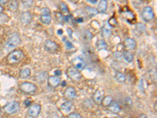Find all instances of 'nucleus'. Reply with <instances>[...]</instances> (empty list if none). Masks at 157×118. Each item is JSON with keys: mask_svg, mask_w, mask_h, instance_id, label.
Listing matches in <instances>:
<instances>
[{"mask_svg": "<svg viewBox=\"0 0 157 118\" xmlns=\"http://www.w3.org/2000/svg\"><path fill=\"white\" fill-rule=\"evenodd\" d=\"M24 58V53L21 50H14L7 56V61L11 65H15L22 61Z\"/></svg>", "mask_w": 157, "mask_h": 118, "instance_id": "1", "label": "nucleus"}, {"mask_svg": "<svg viewBox=\"0 0 157 118\" xmlns=\"http://www.w3.org/2000/svg\"><path fill=\"white\" fill-rule=\"evenodd\" d=\"M21 43V39L20 38L18 34H13L7 39V43H6V48L7 49H13L18 47Z\"/></svg>", "mask_w": 157, "mask_h": 118, "instance_id": "2", "label": "nucleus"}, {"mask_svg": "<svg viewBox=\"0 0 157 118\" xmlns=\"http://www.w3.org/2000/svg\"><path fill=\"white\" fill-rule=\"evenodd\" d=\"M20 109V104L18 102L13 101L10 103H7V105L3 107V110L8 115H13L18 113Z\"/></svg>", "mask_w": 157, "mask_h": 118, "instance_id": "3", "label": "nucleus"}, {"mask_svg": "<svg viewBox=\"0 0 157 118\" xmlns=\"http://www.w3.org/2000/svg\"><path fill=\"white\" fill-rule=\"evenodd\" d=\"M20 89L22 92L25 94H34L37 91V87L35 85V83H31V82H24L21 83L20 85Z\"/></svg>", "mask_w": 157, "mask_h": 118, "instance_id": "4", "label": "nucleus"}, {"mask_svg": "<svg viewBox=\"0 0 157 118\" xmlns=\"http://www.w3.org/2000/svg\"><path fill=\"white\" fill-rule=\"evenodd\" d=\"M67 74H68V77L72 81H75V82H78L82 78V74L79 72V70L77 69L76 68H75L74 66L73 67H69L67 69Z\"/></svg>", "mask_w": 157, "mask_h": 118, "instance_id": "5", "label": "nucleus"}, {"mask_svg": "<svg viewBox=\"0 0 157 118\" xmlns=\"http://www.w3.org/2000/svg\"><path fill=\"white\" fill-rule=\"evenodd\" d=\"M44 47H45V50L47 52L51 53V54L57 52L59 50L58 44L57 43H55L54 41H53V40H50V39H47L45 41Z\"/></svg>", "mask_w": 157, "mask_h": 118, "instance_id": "6", "label": "nucleus"}, {"mask_svg": "<svg viewBox=\"0 0 157 118\" xmlns=\"http://www.w3.org/2000/svg\"><path fill=\"white\" fill-rule=\"evenodd\" d=\"M142 18L145 21H151L154 18V12L153 9L151 7H145L142 11Z\"/></svg>", "mask_w": 157, "mask_h": 118, "instance_id": "7", "label": "nucleus"}, {"mask_svg": "<svg viewBox=\"0 0 157 118\" xmlns=\"http://www.w3.org/2000/svg\"><path fill=\"white\" fill-rule=\"evenodd\" d=\"M41 109V105L37 103H34V104L29 105V108L28 109V114L32 117H36L40 114Z\"/></svg>", "mask_w": 157, "mask_h": 118, "instance_id": "8", "label": "nucleus"}, {"mask_svg": "<svg viewBox=\"0 0 157 118\" xmlns=\"http://www.w3.org/2000/svg\"><path fill=\"white\" fill-rule=\"evenodd\" d=\"M72 64H73V66L75 68H76L77 69H78L79 71L80 70H83L84 69L86 66L85 61L83 60L81 57H76L72 59Z\"/></svg>", "mask_w": 157, "mask_h": 118, "instance_id": "9", "label": "nucleus"}, {"mask_svg": "<svg viewBox=\"0 0 157 118\" xmlns=\"http://www.w3.org/2000/svg\"><path fill=\"white\" fill-rule=\"evenodd\" d=\"M32 21V14L30 12L26 11L21 13V23L22 25H29Z\"/></svg>", "mask_w": 157, "mask_h": 118, "instance_id": "10", "label": "nucleus"}, {"mask_svg": "<svg viewBox=\"0 0 157 118\" xmlns=\"http://www.w3.org/2000/svg\"><path fill=\"white\" fill-rule=\"evenodd\" d=\"M64 95L69 100L74 99L75 98H76V91L73 87H68L64 92Z\"/></svg>", "mask_w": 157, "mask_h": 118, "instance_id": "11", "label": "nucleus"}, {"mask_svg": "<svg viewBox=\"0 0 157 118\" xmlns=\"http://www.w3.org/2000/svg\"><path fill=\"white\" fill-rule=\"evenodd\" d=\"M72 107H73V103H72V102L68 100L62 103L61 105V107H60V109H61V110L62 111V113L67 114H69L70 112H71Z\"/></svg>", "mask_w": 157, "mask_h": 118, "instance_id": "12", "label": "nucleus"}, {"mask_svg": "<svg viewBox=\"0 0 157 118\" xmlns=\"http://www.w3.org/2000/svg\"><path fill=\"white\" fill-rule=\"evenodd\" d=\"M47 81L51 88H56L61 83V79L57 76H50L47 79Z\"/></svg>", "mask_w": 157, "mask_h": 118, "instance_id": "13", "label": "nucleus"}, {"mask_svg": "<svg viewBox=\"0 0 157 118\" xmlns=\"http://www.w3.org/2000/svg\"><path fill=\"white\" fill-rule=\"evenodd\" d=\"M103 98H104V91H101V90L96 91L94 92V94H93V99L97 104H101Z\"/></svg>", "mask_w": 157, "mask_h": 118, "instance_id": "14", "label": "nucleus"}, {"mask_svg": "<svg viewBox=\"0 0 157 118\" xmlns=\"http://www.w3.org/2000/svg\"><path fill=\"white\" fill-rule=\"evenodd\" d=\"M124 46L128 50H134L136 47V41L132 38H127L124 40Z\"/></svg>", "mask_w": 157, "mask_h": 118, "instance_id": "15", "label": "nucleus"}, {"mask_svg": "<svg viewBox=\"0 0 157 118\" xmlns=\"http://www.w3.org/2000/svg\"><path fill=\"white\" fill-rule=\"evenodd\" d=\"M108 9V2L106 0H100L98 6V11L100 13H105Z\"/></svg>", "mask_w": 157, "mask_h": 118, "instance_id": "16", "label": "nucleus"}, {"mask_svg": "<svg viewBox=\"0 0 157 118\" xmlns=\"http://www.w3.org/2000/svg\"><path fill=\"white\" fill-rule=\"evenodd\" d=\"M109 109L113 114H118L121 110V108H120V105L117 103H114L112 101L111 104L109 105Z\"/></svg>", "mask_w": 157, "mask_h": 118, "instance_id": "17", "label": "nucleus"}, {"mask_svg": "<svg viewBox=\"0 0 157 118\" xmlns=\"http://www.w3.org/2000/svg\"><path fill=\"white\" fill-rule=\"evenodd\" d=\"M51 14H41L40 15V21L45 25H49L51 23Z\"/></svg>", "mask_w": 157, "mask_h": 118, "instance_id": "18", "label": "nucleus"}, {"mask_svg": "<svg viewBox=\"0 0 157 118\" xmlns=\"http://www.w3.org/2000/svg\"><path fill=\"white\" fill-rule=\"evenodd\" d=\"M101 32H102V35L105 38H109L112 35V29L111 27L109 26V24H105V26L102 27V29H101Z\"/></svg>", "mask_w": 157, "mask_h": 118, "instance_id": "19", "label": "nucleus"}, {"mask_svg": "<svg viewBox=\"0 0 157 118\" xmlns=\"http://www.w3.org/2000/svg\"><path fill=\"white\" fill-rule=\"evenodd\" d=\"M123 57L125 59V61L128 62V63H131L134 61V55L132 53H131L128 50H126V51H123Z\"/></svg>", "mask_w": 157, "mask_h": 118, "instance_id": "20", "label": "nucleus"}, {"mask_svg": "<svg viewBox=\"0 0 157 118\" xmlns=\"http://www.w3.org/2000/svg\"><path fill=\"white\" fill-rule=\"evenodd\" d=\"M19 76L21 78L26 79L31 76V69L29 68H24L20 71Z\"/></svg>", "mask_w": 157, "mask_h": 118, "instance_id": "21", "label": "nucleus"}, {"mask_svg": "<svg viewBox=\"0 0 157 118\" xmlns=\"http://www.w3.org/2000/svg\"><path fill=\"white\" fill-rule=\"evenodd\" d=\"M115 78H116V80L119 83H123L126 81V77H125V75L121 72H116V75H115Z\"/></svg>", "mask_w": 157, "mask_h": 118, "instance_id": "22", "label": "nucleus"}, {"mask_svg": "<svg viewBox=\"0 0 157 118\" xmlns=\"http://www.w3.org/2000/svg\"><path fill=\"white\" fill-rule=\"evenodd\" d=\"M108 45L104 39H99L97 43V48L98 50H106Z\"/></svg>", "mask_w": 157, "mask_h": 118, "instance_id": "23", "label": "nucleus"}, {"mask_svg": "<svg viewBox=\"0 0 157 118\" xmlns=\"http://www.w3.org/2000/svg\"><path fill=\"white\" fill-rule=\"evenodd\" d=\"M112 102V98L110 95H106V96H104L101 104H102L103 106H109Z\"/></svg>", "mask_w": 157, "mask_h": 118, "instance_id": "24", "label": "nucleus"}, {"mask_svg": "<svg viewBox=\"0 0 157 118\" xmlns=\"http://www.w3.org/2000/svg\"><path fill=\"white\" fill-rule=\"evenodd\" d=\"M83 38L84 41H90L93 38V35H92L91 32H89L88 30H86L83 32Z\"/></svg>", "mask_w": 157, "mask_h": 118, "instance_id": "25", "label": "nucleus"}, {"mask_svg": "<svg viewBox=\"0 0 157 118\" xmlns=\"http://www.w3.org/2000/svg\"><path fill=\"white\" fill-rule=\"evenodd\" d=\"M85 10L90 16L96 15L98 12V9H95L94 7H86Z\"/></svg>", "mask_w": 157, "mask_h": 118, "instance_id": "26", "label": "nucleus"}, {"mask_svg": "<svg viewBox=\"0 0 157 118\" xmlns=\"http://www.w3.org/2000/svg\"><path fill=\"white\" fill-rule=\"evenodd\" d=\"M63 40H64V43H65V45L66 50H72V49H73L74 46H73V44H72V43L69 41V40L66 39L65 38H64Z\"/></svg>", "mask_w": 157, "mask_h": 118, "instance_id": "27", "label": "nucleus"}, {"mask_svg": "<svg viewBox=\"0 0 157 118\" xmlns=\"http://www.w3.org/2000/svg\"><path fill=\"white\" fill-rule=\"evenodd\" d=\"M9 21V17L5 13H0V24H4Z\"/></svg>", "mask_w": 157, "mask_h": 118, "instance_id": "28", "label": "nucleus"}, {"mask_svg": "<svg viewBox=\"0 0 157 118\" xmlns=\"http://www.w3.org/2000/svg\"><path fill=\"white\" fill-rule=\"evenodd\" d=\"M60 9H61L62 13H68V12H69L68 6H67L65 2H61V4H60Z\"/></svg>", "mask_w": 157, "mask_h": 118, "instance_id": "29", "label": "nucleus"}, {"mask_svg": "<svg viewBox=\"0 0 157 118\" xmlns=\"http://www.w3.org/2000/svg\"><path fill=\"white\" fill-rule=\"evenodd\" d=\"M22 2L24 5V7H26L27 8H30L32 7L34 0H22Z\"/></svg>", "mask_w": 157, "mask_h": 118, "instance_id": "30", "label": "nucleus"}, {"mask_svg": "<svg viewBox=\"0 0 157 118\" xmlns=\"http://www.w3.org/2000/svg\"><path fill=\"white\" fill-rule=\"evenodd\" d=\"M55 15H56V18H57V21H58L59 23H61V24H63V22L65 21L63 15H62L61 13H55Z\"/></svg>", "mask_w": 157, "mask_h": 118, "instance_id": "31", "label": "nucleus"}, {"mask_svg": "<svg viewBox=\"0 0 157 118\" xmlns=\"http://www.w3.org/2000/svg\"><path fill=\"white\" fill-rule=\"evenodd\" d=\"M18 2H17V1H13V2H11V4L10 5V9L12 10L13 11L17 10V9H18Z\"/></svg>", "mask_w": 157, "mask_h": 118, "instance_id": "32", "label": "nucleus"}, {"mask_svg": "<svg viewBox=\"0 0 157 118\" xmlns=\"http://www.w3.org/2000/svg\"><path fill=\"white\" fill-rule=\"evenodd\" d=\"M68 117L69 118H82V116L78 113H72V114H68Z\"/></svg>", "mask_w": 157, "mask_h": 118, "instance_id": "33", "label": "nucleus"}, {"mask_svg": "<svg viewBox=\"0 0 157 118\" xmlns=\"http://www.w3.org/2000/svg\"><path fill=\"white\" fill-rule=\"evenodd\" d=\"M41 14H51V13H50V10L49 8L45 7V8H43L41 10Z\"/></svg>", "mask_w": 157, "mask_h": 118, "instance_id": "34", "label": "nucleus"}, {"mask_svg": "<svg viewBox=\"0 0 157 118\" xmlns=\"http://www.w3.org/2000/svg\"><path fill=\"white\" fill-rule=\"evenodd\" d=\"M54 74L55 76H57V77H61V71L59 69L55 70L54 71Z\"/></svg>", "mask_w": 157, "mask_h": 118, "instance_id": "35", "label": "nucleus"}, {"mask_svg": "<svg viewBox=\"0 0 157 118\" xmlns=\"http://www.w3.org/2000/svg\"><path fill=\"white\" fill-rule=\"evenodd\" d=\"M67 32L68 33V35H69L70 38H72V31L71 30V29H67Z\"/></svg>", "mask_w": 157, "mask_h": 118, "instance_id": "36", "label": "nucleus"}, {"mask_svg": "<svg viewBox=\"0 0 157 118\" xmlns=\"http://www.w3.org/2000/svg\"><path fill=\"white\" fill-rule=\"evenodd\" d=\"M89 2H90L91 4H96L97 2H98V0H87Z\"/></svg>", "mask_w": 157, "mask_h": 118, "instance_id": "37", "label": "nucleus"}, {"mask_svg": "<svg viewBox=\"0 0 157 118\" xmlns=\"http://www.w3.org/2000/svg\"><path fill=\"white\" fill-rule=\"evenodd\" d=\"M7 2H8V0H0V4L4 5V4H6Z\"/></svg>", "mask_w": 157, "mask_h": 118, "instance_id": "38", "label": "nucleus"}, {"mask_svg": "<svg viewBox=\"0 0 157 118\" xmlns=\"http://www.w3.org/2000/svg\"><path fill=\"white\" fill-rule=\"evenodd\" d=\"M24 104H25V105H26V106H29V105H30L31 102L29 100H26L25 102H24Z\"/></svg>", "mask_w": 157, "mask_h": 118, "instance_id": "39", "label": "nucleus"}, {"mask_svg": "<svg viewBox=\"0 0 157 118\" xmlns=\"http://www.w3.org/2000/svg\"><path fill=\"white\" fill-rule=\"evenodd\" d=\"M3 10H4V8H3V7H2V6H1V5H0V13H2V12H3Z\"/></svg>", "mask_w": 157, "mask_h": 118, "instance_id": "40", "label": "nucleus"}]
</instances>
